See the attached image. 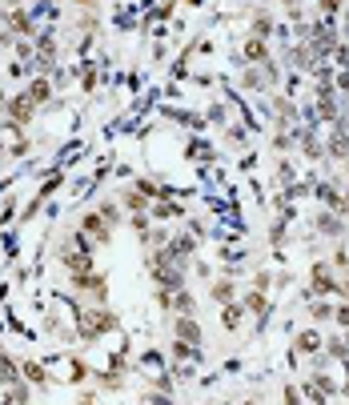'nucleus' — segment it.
Masks as SVG:
<instances>
[{"label":"nucleus","mask_w":349,"mask_h":405,"mask_svg":"<svg viewBox=\"0 0 349 405\" xmlns=\"http://www.w3.org/2000/svg\"><path fill=\"white\" fill-rule=\"evenodd\" d=\"M116 325V313L109 309V305H89V309H81V325H76V333H81V341H96V337L113 333Z\"/></svg>","instance_id":"nucleus-1"},{"label":"nucleus","mask_w":349,"mask_h":405,"mask_svg":"<svg viewBox=\"0 0 349 405\" xmlns=\"http://www.w3.org/2000/svg\"><path fill=\"white\" fill-rule=\"evenodd\" d=\"M69 285H72V293H85L93 305H109V277L101 269H93V273H72Z\"/></svg>","instance_id":"nucleus-2"},{"label":"nucleus","mask_w":349,"mask_h":405,"mask_svg":"<svg viewBox=\"0 0 349 405\" xmlns=\"http://www.w3.org/2000/svg\"><path fill=\"white\" fill-rule=\"evenodd\" d=\"M309 289H313L317 297H337V293H341V277H337L333 261H313L309 265Z\"/></svg>","instance_id":"nucleus-3"},{"label":"nucleus","mask_w":349,"mask_h":405,"mask_svg":"<svg viewBox=\"0 0 349 405\" xmlns=\"http://www.w3.org/2000/svg\"><path fill=\"white\" fill-rule=\"evenodd\" d=\"M81 233H85V237H93L96 245H109L116 229L101 213H96V205H93V209H85V213H81Z\"/></svg>","instance_id":"nucleus-4"},{"label":"nucleus","mask_w":349,"mask_h":405,"mask_svg":"<svg viewBox=\"0 0 349 405\" xmlns=\"http://www.w3.org/2000/svg\"><path fill=\"white\" fill-rule=\"evenodd\" d=\"M36 109H41V105H36V100H32V96L28 93H17V96H8V105H4V117L12 120V124H28V120L36 117Z\"/></svg>","instance_id":"nucleus-5"},{"label":"nucleus","mask_w":349,"mask_h":405,"mask_svg":"<svg viewBox=\"0 0 349 405\" xmlns=\"http://www.w3.org/2000/svg\"><path fill=\"white\" fill-rule=\"evenodd\" d=\"M302 393H305V397H309V402H313V405H326L329 397L337 393V382L329 377L326 369H317V373H313V377L305 382V389H302Z\"/></svg>","instance_id":"nucleus-6"},{"label":"nucleus","mask_w":349,"mask_h":405,"mask_svg":"<svg viewBox=\"0 0 349 405\" xmlns=\"http://www.w3.org/2000/svg\"><path fill=\"white\" fill-rule=\"evenodd\" d=\"M173 337H177V341H189V345H197V349H201V341H205L201 325H197V317H185V313L173 317Z\"/></svg>","instance_id":"nucleus-7"},{"label":"nucleus","mask_w":349,"mask_h":405,"mask_svg":"<svg viewBox=\"0 0 349 405\" xmlns=\"http://www.w3.org/2000/svg\"><path fill=\"white\" fill-rule=\"evenodd\" d=\"M326 349V337L317 333V329H302L297 341H293V353H302V358H317Z\"/></svg>","instance_id":"nucleus-8"},{"label":"nucleus","mask_w":349,"mask_h":405,"mask_svg":"<svg viewBox=\"0 0 349 405\" xmlns=\"http://www.w3.org/2000/svg\"><path fill=\"white\" fill-rule=\"evenodd\" d=\"M313 229H317V233H326V237H333V241H341V237H346V221L333 213V209H326V213H317V217H313Z\"/></svg>","instance_id":"nucleus-9"},{"label":"nucleus","mask_w":349,"mask_h":405,"mask_svg":"<svg viewBox=\"0 0 349 405\" xmlns=\"http://www.w3.org/2000/svg\"><path fill=\"white\" fill-rule=\"evenodd\" d=\"M4 24H8L12 36H32V32H36V21H32L24 8H8V12H4Z\"/></svg>","instance_id":"nucleus-10"},{"label":"nucleus","mask_w":349,"mask_h":405,"mask_svg":"<svg viewBox=\"0 0 349 405\" xmlns=\"http://www.w3.org/2000/svg\"><path fill=\"white\" fill-rule=\"evenodd\" d=\"M326 153L333 161H349V133H346V120H337V129H333V137H329Z\"/></svg>","instance_id":"nucleus-11"},{"label":"nucleus","mask_w":349,"mask_h":405,"mask_svg":"<svg viewBox=\"0 0 349 405\" xmlns=\"http://www.w3.org/2000/svg\"><path fill=\"white\" fill-rule=\"evenodd\" d=\"M120 205H125V213H133V217L153 209V201H149L140 189H120Z\"/></svg>","instance_id":"nucleus-12"},{"label":"nucleus","mask_w":349,"mask_h":405,"mask_svg":"<svg viewBox=\"0 0 349 405\" xmlns=\"http://www.w3.org/2000/svg\"><path fill=\"white\" fill-rule=\"evenodd\" d=\"M24 93L32 96L36 105H52V76H32Z\"/></svg>","instance_id":"nucleus-13"},{"label":"nucleus","mask_w":349,"mask_h":405,"mask_svg":"<svg viewBox=\"0 0 349 405\" xmlns=\"http://www.w3.org/2000/svg\"><path fill=\"white\" fill-rule=\"evenodd\" d=\"M241 321H245V305H241V301L221 305V325H225L229 333H237V329H241Z\"/></svg>","instance_id":"nucleus-14"},{"label":"nucleus","mask_w":349,"mask_h":405,"mask_svg":"<svg viewBox=\"0 0 349 405\" xmlns=\"http://www.w3.org/2000/svg\"><path fill=\"white\" fill-rule=\"evenodd\" d=\"M209 293H213V301H217V309H221V305H229V301H237V285H233L229 277H217Z\"/></svg>","instance_id":"nucleus-15"},{"label":"nucleus","mask_w":349,"mask_h":405,"mask_svg":"<svg viewBox=\"0 0 349 405\" xmlns=\"http://www.w3.org/2000/svg\"><path fill=\"white\" fill-rule=\"evenodd\" d=\"M245 61H249V65H269V45H265L261 36H249V41H245Z\"/></svg>","instance_id":"nucleus-16"},{"label":"nucleus","mask_w":349,"mask_h":405,"mask_svg":"<svg viewBox=\"0 0 349 405\" xmlns=\"http://www.w3.org/2000/svg\"><path fill=\"white\" fill-rule=\"evenodd\" d=\"M273 120H277V124H293V120H297V105L285 100V96H273Z\"/></svg>","instance_id":"nucleus-17"},{"label":"nucleus","mask_w":349,"mask_h":405,"mask_svg":"<svg viewBox=\"0 0 349 405\" xmlns=\"http://www.w3.org/2000/svg\"><path fill=\"white\" fill-rule=\"evenodd\" d=\"M28 402H32L28 382H17V385H8V389H4V402H0V405H28Z\"/></svg>","instance_id":"nucleus-18"},{"label":"nucleus","mask_w":349,"mask_h":405,"mask_svg":"<svg viewBox=\"0 0 349 405\" xmlns=\"http://www.w3.org/2000/svg\"><path fill=\"white\" fill-rule=\"evenodd\" d=\"M241 305H245V313H257V317H261V313H269V297H265L261 289H249V293L241 297Z\"/></svg>","instance_id":"nucleus-19"},{"label":"nucleus","mask_w":349,"mask_h":405,"mask_svg":"<svg viewBox=\"0 0 349 405\" xmlns=\"http://www.w3.org/2000/svg\"><path fill=\"white\" fill-rule=\"evenodd\" d=\"M21 377L24 382H32V385H48V373H45L41 361H21Z\"/></svg>","instance_id":"nucleus-20"},{"label":"nucleus","mask_w":349,"mask_h":405,"mask_svg":"<svg viewBox=\"0 0 349 405\" xmlns=\"http://www.w3.org/2000/svg\"><path fill=\"white\" fill-rule=\"evenodd\" d=\"M326 353H329L333 361H341V365H346V361H349V341H346L341 333H333V337L326 341Z\"/></svg>","instance_id":"nucleus-21"},{"label":"nucleus","mask_w":349,"mask_h":405,"mask_svg":"<svg viewBox=\"0 0 349 405\" xmlns=\"http://www.w3.org/2000/svg\"><path fill=\"white\" fill-rule=\"evenodd\" d=\"M297 141H302V153H305V157H309V161H321V157H326V144L317 141L313 133H302Z\"/></svg>","instance_id":"nucleus-22"},{"label":"nucleus","mask_w":349,"mask_h":405,"mask_svg":"<svg viewBox=\"0 0 349 405\" xmlns=\"http://www.w3.org/2000/svg\"><path fill=\"white\" fill-rule=\"evenodd\" d=\"M96 213L105 217V221H109V225H120V201H113V197H105V201H101V205H96Z\"/></svg>","instance_id":"nucleus-23"},{"label":"nucleus","mask_w":349,"mask_h":405,"mask_svg":"<svg viewBox=\"0 0 349 405\" xmlns=\"http://www.w3.org/2000/svg\"><path fill=\"white\" fill-rule=\"evenodd\" d=\"M173 309L185 313V317H193V313H197V297H193L189 289H177V297H173Z\"/></svg>","instance_id":"nucleus-24"},{"label":"nucleus","mask_w":349,"mask_h":405,"mask_svg":"<svg viewBox=\"0 0 349 405\" xmlns=\"http://www.w3.org/2000/svg\"><path fill=\"white\" fill-rule=\"evenodd\" d=\"M309 317H313V321H333V305L317 297V301H309Z\"/></svg>","instance_id":"nucleus-25"},{"label":"nucleus","mask_w":349,"mask_h":405,"mask_svg":"<svg viewBox=\"0 0 349 405\" xmlns=\"http://www.w3.org/2000/svg\"><path fill=\"white\" fill-rule=\"evenodd\" d=\"M253 32L265 41V36L273 32V17H269V12H257V17H253Z\"/></svg>","instance_id":"nucleus-26"},{"label":"nucleus","mask_w":349,"mask_h":405,"mask_svg":"<svg viewBox=\"0 0 349 405\" xmlns=\"http://www.w3.org/2000/svg\"><path fill=\"white\" fill-rule=\"evenodd\" d=\"M302 389H297V385H285V389H281V405H302Z\"/></svg>","instance_id":"nucleus-27"},{"label":"nucleus","mask_w":349,"mask_h":405,"mask_svg":"<svg viewBox=\"0 0 349 405\" xmlns=\"http://www.w3.org/2000/svg\"><path fill=\"white\" fill-rule=\"evenodd\" d=\"M69 365H72V369H69V377H72V382H85V377H89V365H85L81 358H72Z\"/></svg>","instance_id":"nucleus-28"},{"label":"nucleus","mask_w":349,"mask_h":405,"mask_svg":"<svg viewBox=\"0 0 349 405\" xmlns=\"http://www.w3.org/2000/svg\"><path fill=\"white\" fill-rule=\"evenodd\" d=\"M173 297H177L173 289H161V285H157V309H165V313H169V309H173Z\"/></svg>","instance_id":"nucleus-29"},{"label":"nucleus","mask_w":349,"mask_h":405,"mask_svg":"<svg viewBox=\"0 0 349 405\" xmlns=\"http://www.w3.org/2000/svg\"><path fill=\"white\" fill-rule=\"evenodd\" d=\"M269 285H273V273H269V269H257V277H253V289H261V293H265Z\"/></svg>","instance_id":"nucleus-30"},{"label":"nucleus","mask_w":349,"mask_h":405,"mask_svg":"<svg viewBox=\"0 0 349 405\" xmlns=\"http://www.w3.org/2000/svg\"><path fill=\"white\" fill-rule=\"evenodd\" d=\"M17 56L21 61H36V48L28 45V41H17Z\"/></svg>","instance_id":"nucleus-31"},{"label":"nucleus","mask_w":349,"mask_h":405,"mask_svg":"<svg viewBox=\"0 0 349 405\" xmlns=\"http://www.w3.org/2000/svg\"><path fill=\"white\" fill-rule=\"evenodd\" d=\"M333 321H337L341 329H349V305H333Z\"/></svg>","instance_id":"nucleus-32"},{"label":"nucleus","mask_w":349,"mask_h":405,"mask_svg":"<svg viewBox=\"0 0 349 405\" xmlns=\"http://www.w3.org/2000/svg\"><path fill=\"white\" fill-rule=\"evenodd\" d=\"M269 233H273V245H281V241H285V221H273V229H269Z\"/></svg>","instance_id":"nucleus-33"},{"label":"nucleus","mask_w":349,"mask_h":405,"mask_svg":"<svg viewBox=\"0 0 349 405\" xmlns=\"http://www.w3.org/2000/svg\"><path fill=\"white\" fill-rule=\"evenodd\" d=\"M317 4H321V12H326V17H333V12H341V0H317Z\"/></svg>","instance_id":"nucleus-34"},{"label":"nucleus","mask_w":349,"mask_h":405,"mask_svg":"<svg viewBox=\"0 0 349 405\" xmlns=\"http://www.w3.org/2000/svg\"><path fill=\"white\" fill-rule=\"evenodd\" d=\"M140 405H173V402H169V397H157V393H145Z\"/></svg>","instance_id":"nucleus-35"},{"label":"nucleus","mask_w":349,"mask_h":405,"mask_svg":"<svg viewBox=\"0 0 349 405\" xmlns=\"http://www.w3.org/2000/svg\"><path fill=\"white\" fill-rule=\"evenodd\" d=\"M277 181H285V185H289V181H293V168L285 165V161H281V165H277Z\"/></svg>","instance_id":"nucleus-36"},{"label":"nucleus","mask_w":349,"mask_h":405,"mask_svg":"<svg viewBox=\"0 0 349 405\" xmlns=\"http://www.w3.org/2000/svg\"><path fill=\"white\" fill-rule=\"evenodd\" d=\"M285 4H289V12H293V8H302V0H285Z\"/></svg>","instance_id":"nucleus-37"},{"label":"nucleus","mask_w":349,"mask_h":405,"mask_svg":"<svg viewBox=\"0 0 349 405\" xmlns=\"http://www.w3.org/2000/svg\"><path fill=\"white\" fill-rule=\"evenodd\" d=\"M241 405H257V397H249V402H241Z\"/></svg>","instance_id":"nucleus-38"},{"label":"nucleus","mask_w":349,"mask_h":405,"mask_svg":"<svg viewBox=\"0 0 349 405\" xmlns=\"http://www.w3.org/2000/svg\"><path fill=\"white\" fill-rule=\"evenodd\" d=\"M341 393H346V402H349V382H346V389H341Z\"/></svg>","instance_id":"nucleus-39"},{"label":"nucleus","mask_w":349,"mask_h":405,"mask_svg":"<svg viewBox=\"0 0 349 405\" xmlns=\"http://www.w3.org/2000/svg\"><path fill=\"white\" fill-rule=\"evenodd\" d=\"M72 4H93V0H72Z\"/></svg>","instance_id":"nucleus-40"},{"label":"nucleus","mask_w":349,"mask_h":405,"mask_svg":"<svg viewBox=\"0 0 349 405\" xmlns=\"http://www.w3.org/2000/svg\"><path fill=\"white\" fill-rule=\"evenodd\" d=\"M0 165H4V144H0Z\"/></svg>","instance_id":"nucleus-41"},{"label":"nucleus","mask_w":349,"mask_h":405,"mask_svg":"<svg viewBox=\"0 0 349 405\" xmlns=\"http://www.w3.org/2000/svg\"><path fill=\"white\" fill-rule=\"evenodd\" d=\"M209 405H229V402H209Z\"/></svg>","instance_id":"nucleus-42"},{"label":"nucleus","mask_w":349,"mask_h":405,"mask_svg":"<svg viewBox=\"0 0 349 405\" xmlns=\"http://www.w3.org/2000/svg\"><path fill=\"white\" fill-rule=\"evenodd\" d=\"M341 337H346V341H349V329H346V333H341Z\"/></svg>","instance_id":"nucleus-43"},{"label":"nucleus","mask_w":349,"mask_h":405,"mask_svg":"<svg viewBox=\"0 0 349 405\" xmlns=\"http://www.w3.org/2000/svg\"><path fill=\"white\" fill-rule=\"evenodd\" d=\"M346 365H349V361H346Z\"/></svg>","instance_id":"nucleus-44"}]
</instances>
